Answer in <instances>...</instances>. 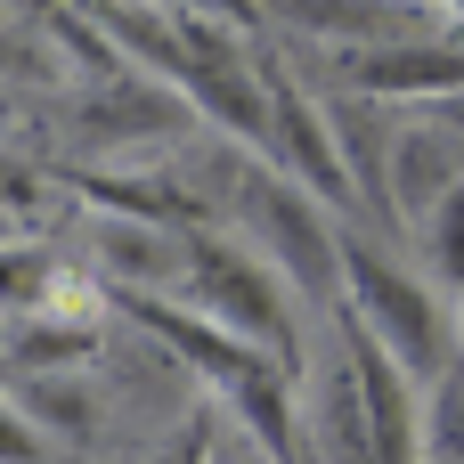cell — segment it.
Segmentation results:
<instances>
[{
    "instance_id": "1",
    "label": "cell",
    "mask_w": 464,
    "mask_h": 464,
    "mask_svg": "<svg viewBox=\"0 0 464 464\" xmlns=\"http://www.w3.org/2000/svg\"><path fill=\"white\" fill-rule=\"evenodd\" d=\"M343 318H351L367 343H383L424 392H432L449 367H464L457 302H440L432 277H424L416 261L383 253L359 220H351V237H343Z\"/></svg>"
},
{
    "instance_id": "2",
    "label": "cell",
    "mask_w": 464,
    "mask_h": 464,
    "mask_svg": "<svg viewBox=\"0 0 464 464\" xmlns=\"http://www.w3.org/2000/svg\"><path fill=\"white\" fill-rule=\"evenodd\" d=\"M228 212H237V228L261 245V261H269L302 302L343 310V237H351V220H334L310 188H294V179L269 171V163H237Z\"/></svg>"
},
{
    "instance_id": "3",
    "label": "cell",
    "mask_w": 464,
    "mask_h": 464,
    "mask_svg": "<svg viewBox=\"0 0 464 464\" xmlns=\"http://www.w3.org/2000/svg\"><path fill=\"white\" fill-rule=\"evenodd\" d=\"M204 318H220L237 343L269 351L285 375H302V310L285 294V277L261 261L253 237H220V228H188V285H179Z\"/></svg>"
},
{
    "instance_id": "4",
    "label": "cell",
    "mask_w": 464,
    "mask_h": 464,
    "mask_svg": "<svg viewBox=\"0 0 464 464\" xmlns=\"http://www.w3.org/2000/svg\"><path fill=\"white\" fill-rule=\"evenodd\" d=\"M57 122L73 130L82 155H155V147L188 139V122H204V114H196L171 82L122 65L114 82H82V98H65Z\"/></svg>"
},
{
    "instance_id": "5",
    "label": "cell",
    "mask_w": 464,
    "mask_h": 464,
    "mask_svg": "<svg viewBox=\"0 0 464 464\" xmlns=\"http://www.w3.org/2000/svg\"><path fill=\"white\" fill-rule=\"evenodd\" d=\"M269 98H277V130H269V171H285L294 188H310L334 220H359V188H351V163H343V139H334V114L326 98H310L285 65H269Z\"/></svg>"
},
{
    "instance_id": "6",
    "label": "cell",
    "mask_w": 464,
    "mask_h": 464,
    "mask_svg": "<svg viewBox=\"0 0 464 464\" xmlns=\"http://www.w3.org/2000/svg\"><path fill=\"white\" fill-rule=\"evenodd\" d=\"M343 90L383 98V106H449V98H464V33L375 49V57H343Z\"/></svg>"
},
{
    "instance_id": "7",
    "label": "cell",
    "mask_w": 464,
    "mask_h": 464,
    "mask_svg": "<svg viewBox=\"0 0 464 464\" xmlns=\"http://www.w3.org/2000/svg\"><path fill=\"white\" fill-rule=\"evenodd\" d=\"M326 114H334V139H343V163H351V188H359V220H383L400 228V204H392V147H400V114L383 98H359V90H326Z\"/></svg>"
},
{
    "instance_id": "8",
    "label": "cell",
    "mask_w": 464,
    "mask_h": 464,
    "mask_svg": "<svg viewBox=\"0 0 464 464\" xmlns=\"http://www.w3.org/2000/svg\"><path fill=\"white\" fill-rule=\"evenodd\" d=\"M457 188H464V139L440 122V114L400 122V147H392V204H400V220L424 228Z\"/></svg>"
},
{
    "instance_id": "9",
    "label": "cell",
    "mask_w": 464,
    "mask_h": 464,
    "mask_svg": "<svg viewBox=\"0 0 464 464\" xmlns=\"http://www.w3.org/2000/svg\"><path fill=\"white\" fill-rule=\"evenodd\" d=\"M310 440H318V464H375L367 383H359V359L351 351L310 375Z\"/></svg>"
},
{
    "instance_id": "10",
    "label": "cell",
    "mask_w": 464,
    "mask_h": 464,
    "mask_svg": "<svg viewBox=\"0 0 464 464\" xmlns=\"http://www.w3.org/2000/svg\"><path fill=\"white\" fill-rule=\"evenodd\" d=\"M8 408H24L57 449H82L98 432V392L73 375H8Z\"/></svg>"
},
{
    "instance_id": "11",
    "label": "cell",
    "mask_w": 464,
    "mask_h": 464,
    "mask_svg": "<svg viewBox=\"0 0 464 464\" xmlns=\"http://www.w3.org/2000/svg\"><path fill=\"white\" fill-rule=\"evenodd\" d=\"M98 351H106V334H90V326H65V318H16L8 375H65V367H90Z\"/></svg>"
},
{
    "instance_id": "12",
    "label": "cell",
    "mask_w": 464,
    "mask_h": 464,
    "mask_svg": "<svg viewBox=\"0 0 464 464\" xmlns=\"http://www.w3.org/2000/svg\"><path fill=\"white\" fill-rule=\"evenodd\" d=\"M416 253H424V277L449 285V302H457V294H464V188L416 228Z\"/></svg>"
},
{
    "instance_id": "13",
    "label": "cell",
    "mask_w": 464,
    "mask_h": 464,
    "mask_svg": "<svg viewBox=\"0 0 464 464\" xmlns=\"http://www.w3.org/2000/svg\"><path fill=\"white\" fill-rule=\"evenodd\" d=\"M424 449L432 464H464V367H449L424 392Z\"/></svg>"
},
{
    "instance_id": "14",
    "label": "cell",
    "mask_w": 464,
    "mask_h": 464,
    "mask_svg": "<svg viewBox=\"0 0 464 464\" xmlns=\"http://www.w3.org/2000/svg\"><path fill=\"white\" fill-rule=\"evenodd\" d=\"M0 440H8V464H65V449H57L24 408H8V416H0Z\"/></svg>"
},
{
    "instance_id": "15",
    "label": "cell",
    "mask_w": 464,
    "mask_h": 464,
    "mask_svg": "<svg viewBox=\"0 0 464 464\" xmlns=\"http://www.w3.org/2000/svg\"><path fill=\"white\" fill-rule=\"evenodd\" d=\"M163 8H179V16H220V24H237V33L261 24V0H163Z\"/></svg>"
},
{
    "instance_id": "16",
    "label": "cell",
    "mask_w": 464,
    "mask_h": 464,
    "mask_svg": "<svg viewBox=\"0 0 464 464\" xmlns=\"http://www.w3.org/2000/svg\"><path fill=\"white\" fill-rule=\"evenodd\" d=\"M432 114H440V122H449V130L464 139V98H449V106H432Z\"/></svg>"
},
{
    "instance_id": "17",
    "label": "cell",
    "mask_w": 464,
    "mask_h": 464,
    "mask_svg": "<svg viewBox=\"0 0 464 464\" xmlns=\"http://www.w3.org/2000/svg\"><path fill=\"white\" fill-rule=\"evenodd\" d=\"M457 343H464V294H457Z\"/></svg>"
}]
</instances>
